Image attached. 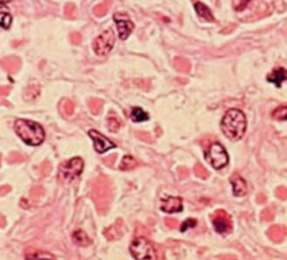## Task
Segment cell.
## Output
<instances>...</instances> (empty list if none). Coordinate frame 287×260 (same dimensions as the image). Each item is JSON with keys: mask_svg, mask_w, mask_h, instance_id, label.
I'll return each instance as SVG.
<instances>
[{"mask_svg": "<svg viewBox=\"0 0 287 260\" xmlns=\"http://www.w3.org/2000/svg\"><path fill=\"white\" fill-rule=\"evenodd\" d=\"M131 119L134 122H145L149 120V114L140 108H134L131 112Z\"/></svg>", "mask_w": 287, "mask_h": 260, "instance_id": "obj_19", "label": "cell"}, {"mask_svg": "<svg viewBox=\"0 0 287 260\" xmlns=\"http://www.w3.org/2000/svg\"><path fill=\"white\" fill-rule=\"evenodd\" d=\"M25 257L27 260H55V257L49 252L32 247L25 250Z\"/></svg>", "mask_w": 287, "mask_h": 260, "instance_id": "obj_13", "label": "cell"}, {"mask_svg": "<svg viewBox=\"0 0 287 260\" xmlns=\"http://www.w3.org/2000/svg\"><path fill=\"white\" fill-rule=\"evenodd\" d=\"M165 223H166L167 226L169 227L170 229H175L178 223L175 219H173V218H166L165 219Z\"/></svg>", "mask_w": 287, "mask_h": 260, "instance_id": "obj_31", "label": "cell"}, {"mask_svg": "<svg viewBox=\"0 0 287 260\" xmlns=\"http://www.w3.org/2000/svg\"><path fill=\"white\" fill-rule=\"evenodd\" d=\"M287 80V71L285 68H281V67L275 69L274 71L267 77V80L270 83L276 85L278 88L281 87V84Z\"/></svg>", "mask_w": 287, "mask_h": 260, "instance_id": "obj_15", "label": "cell"}, {"mask_svg": "<svg viewBox=\"0 0 287 260\" xmlns=\"http://www.w3.org/2000/svg\"><path fill=\"white\" fill-rule=\"evenodd\" d=\"M161 210L167 213H176L183 210V200L180 197H169L162 200Z\"/></svg>", "mask_w": 287, "mask_h": 260, "instance_id": "obj_11", "label": "cell"}, {"mask_svg": "<svg viewBox=\"0 0 287 260\" xmlns=\"http://www.w3.org/2000/svg\"><path fill=\"white\" fill-rule=\"evenodd\" d=\"M213 226L217 233L224 234L231 229V223L229 217L226 216L224 211L217 212V215L213 218Z\"/></svg>", "mask_w": 287, "mask_h": 260, "instance_id": "obj_10", "label": "cell"}, {"mask_svg": "<svg viewBox=\"0 0 287 260\" xmlns=\"http://www.w3.org/2000/svg\"><path fill=\"white\" fill-rule=\"evenodd\" d=\"M115 43V35L111 28L106 30L100 34L93 42V48L96 55L99 56L108 55Z\"/></svg>", "mask_w": 287, "mask_h": 260, "instance_id": "obj_7", "label": "cell"}, {"mask_svg": "<svg viewBox=\"0 0 287 260\" xmlns=\"http://www.w3.org/2000/svg\"><path fill=\"white\" fill-rule=\"evenodd\" d=\"M81 39L82 37L79 33H73L70 34V40L74 45H79V43L81 42Z\"/></svg>", "mask_w": 287, "mask_h": 260, "instance_id": "obj_30", "label": "cell"}, {"mask_svg": "<svg viewBox=\"0 0 287 260\" xmlns=\"http://www.w3.org/2000/svg\"><path fill=\"white\" fill-rule=\"evenodd\" d=\"M124 15L121 13H116L115 15V20L116 23L117 27H118V32H119V36L121 39H126L129 37L130 34L133 32L134 25L133 22L129 19V18L123 19Z\"/></svg>", "mask_w": 287, "mask_h": 260, "instance_id": "obj_9", "label": "cell"}, {"mask_svg": "<svg viewBox=\"0 0 287 260\" xmlns=\"http://www.w3.org/2000/svg\"><path fill=\"white\" fill-rule=\"evenodd\" d=\"M111 5V1L109 0H106L103 3L96 5L95 9H94V13L96 14L97 17H102L107 14L108 10L110 8Z\"/></svg>", "mask_w": 287, "mask_h": 260, "instance_id": "obj_22", "label": "cell"}, {"mask_svg": "<svg viewBox=\"0 0 287 260\" xmlns=\"http://www.w3.org/2000/svg\"><path fill=\"white\" fill-rule=\"evenodd\" d=\"M136 166H137L136 160L130 155H126L121 161L120 168L121 170H130V169L135 168Z\"/></svg>", "mask_w": 287, "mask_h": 260, "instance_id": "obj_21", "label": "cell"}, {"mask_svg": "<svg viewBox=\"0 0 287 260\" xmlns=\"http://www.w3.org/2000/svg\"><path fill=\"white\" fill-rule=\"evenodd\" d=\"M222 132L230 141H238L244 136L247 129L245 113L239 109H230L220 123Z\"/></svg>", "mask_w": 287, "mask_h": 260, "instance_id": "obj_1", "label": "cell"}, {"mask_svg": "<svg viewBox=\"0 0 287 260\" xmlns=\"http://www.w3.org/2000/svg\"><path fill=\"white\" fill-rule=\"evenodd\" d=\"M88 135L91 137L93 142H94V146H95L96 151L99 154H103L109 149L116 147V145L115 143L96 130H90L88 132Z\"/></svg>", "mask_w": 287, "mask_h": 260, "instance_id": "obj_8", "label": "cell"}, {"mask_svg": "<svg viewBox=\"0 0 287 260\" xmlns=\"http://www.w3.org/2000/svg\"><path fill=\"white\" fill-rule=\"evenodd\" d=\"M137 135L139 136V138L142 140V141H146V142H148V143H150V140H151V138H150V134H148V133L139 132Z\"/></svg>", "mask_w": 287, "mask_h": 260, "instance_id": "obj_34", "label": "cell"}, {"mask_svg": "<svg viewBox=\"0 0 287 260\" xmlns=\"http://www.w3.org/2000/svg\"><path fill=\"white\" fill-rule=\"evenodd\" d=\"M10 1H12V0H1V3H4V2H10Z\"/></svg>", "mask_w": 287, "mask_h": 260, "instance_id": "obj_35", "label": "cell"}, {"mask_svg": "<svg viewBox=\"0 0 287 260\" xmlns=\"http://www.w3.org/2000/svg\"><path fill=\"white\" fill-rule=\"evenodd\" d=\"M205 158L215 169L225 168L229 164V155L220 143H213L205 155Z\"/></svg>", "mask_w": 287, "mask_h": 260, "instance_id": "obj_6", "label": "cell"}, {"mask_svg": "<svg viewBox=\"0 0 287 260\" xmlns=\"http://www.w3.org/2000/svg\"><path fill=\"white\" fill-rule=\"evenodd\" d=\"M73 242L80 247H86L91 243V239H89V237L87 235V233L82 230H78V231H75L73 237Z\"/></svg>", "mask_w": 287, "mask_h": 260, "instance_id": "obj_17", "label": "cell"}, {"mask_svg": "<svg viewBox=\"0 0 287 260\" xmlns=\"http://www.w3.org/2000/svg\"><path fill=\"white\" fill-rule=\"evenodd\" d=\"M116 158L117 155H110V156H108V157H107V158L104 160L105 164H106V165H108V166L112 167L113 165H114V164H115V162Z\"/></svg>", "mask_w": 287, "mask_h": 260, "instance_id": "obj_32", "label": "cell"}, {"mask_svg": "<svg viewBox=\"0 0 287 260\" xmlns=\"http://www.w3.org/2000/svg\"><path fill=\"white\" fill-rule=\"evenodd\" d=\"M75 109V103L70 100H65L63 103V111L67 115H71Z\"/></svg>", "mask_w": 287, "mask_h": 260, "instance_id": "obj_28", "label": "cell"}, {"mask_svg": "<svg viewBox=\"0 0 287 260\" xmlns=\"http://www.w3.org/2000/svg\"><path fill=\"white\" fill-rule=\"evenodd\" d=\"M40 93V87L39 85L36 83V84H30L26 89H25V93H24V97L25 100H32L34 99Z\"/></svg>", "mask_w": 287, "mask_h": 260, "instance_id": "obj_20", "label": "cell"}, {"mask_svg": "<svg viewBox=\"0 0 287 260\" xmlns=\"http://www.w3.org/2000/svg\"><path fill=\"white\" fill-rule=\"evenodd\" d=\"M104 235L108 240H116L121 239L123 235V222L121 219H118L113 225L108 227L104 231Z\"/></svg>", "mask_w": 287, "mask_h": 260, "instance_id": "obj_12", "label": "cell"}, {"mask_svg": "<svg viewBox=\"0 0 287 260\" xmlns=\"http://www.w3.org/2000/svg\"><path fill=\"white\" fill-rule=\"evenodd\" d=\"M196 223H196L195 219L190 218V219H188L185 222L183 223V225H182V228H181V231L184 232V231H187L188 229L196 226Z\"/></svg>", "mask_w": 287, "mask_h": 260, "instance_id": "obj_29", "label": "cell"}, {"mask_svg": "<svg viewBox=\"0 0 287 260\" xmlns=\"http://www.w3.org/2000/svg\"><path fill=\"white\" fill-rule=\"evenodd\" d=\"M272 116L276 120L279 121H286L287 120V106H281L278 109H275L272 113Z\"/></svg>", "mask_w": 287, "mask_h": 260, "instance_id": "obj_24", "label": "cell"}, {"mask_svg": "<svg viewBox=\"0 0 287 260\" xmlns=\"http://www.w3.org/2000/svg\"><path fill=\"white\" fill-rule=\"evenodd\" d=\"M130 252L135 260H157L156 251L153 244L143 237L134 239L130 245Z\"/></svg>", "mask_w": 287, "mask_h": 260, "instance_id": "obj_5", "label": "cell"}, {"mask_svg": "<svg viewBox=\"0 0 287 260\" xmlns=\"http://www.w3.org/2000/svg\"><path fill=\"white\" fill-rule=\"evenodd\" d=\"M195 9H196V13L199 15L200 17L204 18V19L210 20V21L214 19L210 10L203 3L197 2L195 4Z\"/></svg>", "mask_w": 287, "mask_h": 260, "instance_id": "obj_18", "label": "cell"}, {"mask_svg": "<svg viewBox=\"0 0 287 260\" xmlns=\"http://www.w3.org/2000/svg\"><path fill=\"white\" fill-rule=\"evenodd\" d=\"M2 67L8 72L9 74H15L19 69L21 66V60L17 56H8L2 59L1 61Z\"/></svg>", "mask_w": 287, "mask_h": 260, "instance_id": "obj_14", "label": "cell"}, {"mask_svg": "<svg viewBox=\"0 0 287 260\" xmlns=\"http://www.w3.org/2000/svg\"><path fill=\"white\" fill-rule=\"evenodd\" d=\"M0 18H1V26L4 29H8L13 21V18L9 12L4 11V8L1 7L0 11Z\"/></svg>", "mask_w": 287, "mask_h": 260, "instance_id": "obj_23", "label": "cell"}, {"mask_svg": "<svg viewBox=\"0 0 287 260\" xmlns=\"http://www.w3.org/2000/svg\"><path fill=\"white\" fill-rule=\"evenodd\" d=\"M14 130L21 140L30 146H38L45 140V131L37 122L19 119L14 123Z\"/></svg>", "mask_w": 287, "mask_h": 260, "instance_id": "obj_2", "label": "cell"}, {"mask_svg": "<svg viewBox=\"0 0 287 260\" xmlns=\"http://www.w3.org/2000/svg\"><path fill=\"white\" fill-rule=\"evenodd\" d=\"M88 106H89V109L91 110L92 113L94 114H98L102 109L103 101H100L99 99H91L89 101V105Z\"/></svg>", "mask_w": 287, "mask_h": 260, "instance_id": "obj_25", "label": "cell"}, {"mask_svg": "<svg viewBox=\"0 0 287 260\" xmlns=\"http://www.w3.org/2000/svg\"><path fill=\"white\" fill-rule=\"evenodd\" d=\"M231 185L233 186V193L236 197H243L245 196L247 191V185L246 181L242 178L241 176H235L231 179Z\"/></svg>", "mask_w": 287, "mask_h": 260, "instance_id": "obj_16", "label": "cell"}, {"mask_svg": "<svg viewBox=\"0 0 287 260\" xmlns=\"http://www.w3.org/2000/svg\"><path fill=\"white\" fill-rule=\"evenodd\" d=\"M9 159L13 160L12 161L13 163H17V162H22L24 160V157L20 154H13V155L10 156Z\"/></svg>", "mask_w": 287, "mask_h": 260, "instance_id": "obj_33", "label": "cell"}, {"mask_svg": "<svg viewBox=\"0 0 287 260\" xmlns=\"http://www.w3.org/2000/svg\"><path fill=\"white\" fill-rule=\"evenodd\" d=\"M65 15L69 19H74L76 16V7L74 4L69 3L65 7Z\"/></svg>", "mask_w": 287, "mask_h": 260, "instance_id": "obj_27", "label": "cell"}, {"mask_svg": "<svg viewBox=\"0 0 287 260\" xmlns=\"http://www.w3.org/2000/svg\"><path fill=\"white\" fill-rule=\"evenodd\" d=\"M108 130L112 133H117L120 127H121V123L119 122V120L115 117L108 118Z\"/></svg>", "mask_w": 287, "mask_h": 260, "instance_id": "obj_26", "label": "cell"}, {"mask_svg": "<svg viewBox=\"0 0 287 260\" xmlns=\"http://www.w3.org/2000/svg\"><path fill=\"white\" fill-rule=\"evenodd\" d=\"M84 162L80 157H75L65 161L59 165L58 179L62 184H70L83 171Z\"/></svg>", "mask_w": 287, "mask_h": 260, "instance_id": "obj_3", "label": "cell"}, {"mask_svg": "<svg viewBox=\"0 0 287 260\" xmlns=\"http://www.w3.org/2000/svg\"><path fill=\"white\" fill-rule=\"evenodd\" d=\"M110 187L108 185V181L106 180L105 177L100 176L95 183L93 186L92 197L96 202V205L98 210L100 211L108 210L109 203H110Z\"/></svg>", "mask_w": 287, "mask_h": 260, "instance_id": "obj_4", "label": "cell"}]
</instances>
